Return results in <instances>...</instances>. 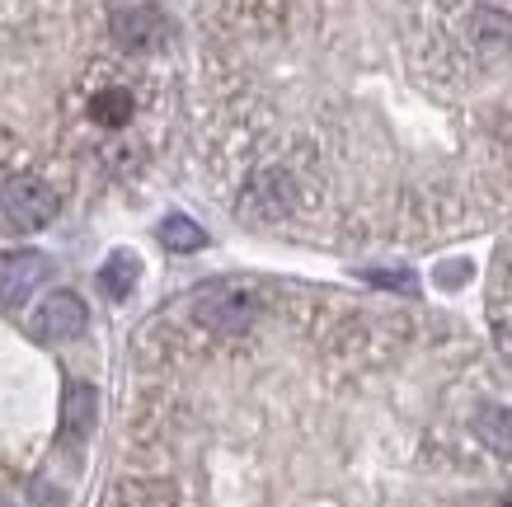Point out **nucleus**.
Here are the masks:
<instances>
[{"label":"nucleus","instance_id":"6e6552de","mask_svg":"<svg viewBox=\"0 0 512 507\" xmlns=\"http://www.w3.org/2000/svg\"><path fill=\"white\" fill-rule=\"evenodd\" d=\"M85 113H90L94 127H104V132H118V127L132 123V113H137V99H132V90H123V85H104V90L90 94Z\"/></svg>","mask_w":512,"mask_h":507},{"label":"nucleus","instance_id":"39448f33","mask_svg":"<svg viewBox=\"0 0 512 507\" xmlns=\"http://www.w3.org/2000/svg\"><path fill=\"white\" fill-rule=\"evenodd\" d=\"M113 43L123 52H160L170 43V24L160 15L156 5H132V10H118L113 15Z\"/></svg>","mask_w":512,"mask_h":507},{"label":"nucleus","instance_id":"f257e3e1","mask_svg":"<svg viewBox=\"0 0 512 507\" xmlns=\"http://www.w3.org/2000/svg\"><path fill=\"white\" fill-rule=\"evenodd\" d=\"M188 315L207 334H245L264 320V296L254 287H235V282H217L188 301Z\"/></svg>","mask_w":512,"mask_h":507},{"label":"nucleus","instance_id":"4468645a","mask_svg":"<svg viewBox=\"0 0 512 507\" xmlns=\"http://www.w3.org/2000/svg\"><path fill=\"white\" fill-rule=\"evenodd\" d=\"M109 507H118V503H109Z\"/></svg>","mask_w":512,"mask_h":507},{"label":"nucleus","instance_id":"7ed1b4c3","mask_svg":"<svg viewBox=\"0 0 512 507\" xmlns=\"http://www.w3.org/2000/svg\"><path fill=\"white\" fill-rule=\"evenodd\" d=\"M296 198H301V188H296L292 174H287L282 165H268L245 184L240 212H245L249 221H259V226H273V221H282V216L296 212Z\"/></svg>","mask_w":512,"mask_h":507},{"label":"nucleus","instance_id":"f03ea898","mask_svg":"<svg viewBox=\"0 0 512 507\" xmlns=\"http://www.w3.org/2000/svg\"><path fill=\"white\" fill-rule=\"evenodd\" d=\"M0 212L19 231H43L62 212V193L47 184L43 174H10L0 184Z\"/></svg>","mask_w":512,"mask_h":507},{"label":"nucleus","instance_id":"20e7f679","mask_svg":"<svg viewBox=\"0 0 512 507\" xmlns=\"http://www.w3.org/2000/svg\"><path fill=\"white\" fill-rule=\"evenodd\" d=\"M90 324V310L76 292H52L43 296V306L33 310V334L43 343H66V338H80Z\"/></svg>","mask_w":512,"mask_h":507},{"label":"nucleus","instance_id":"f8f14e48","mask_svg":"<svg viewBox=\"0 0 512 507\" xmlns=\"http://www.w3.org/2000/svg\"><path fill=\"white\" fill-rule=\"evenodd\" d=\"M362 282H376V287H395V292H414V273L409 268H367Z\"/></svg>","mask_w":512,"mask_h":507},{"label":"nucleus","instance_id":"9b49d317","mask_svg":"<svg viewBox=\"0 0 512 507\" xmlns=\"http://www.w3.org/2000/svg\"><path fill=\"white\" fill-rule=\"evenodd\" d=\"M160 245L174 249V254H198L207 245V231H202L193 216H165L160 221Z\"/></svg>","mask_w":512,"mask_h":507},{"label":"nucleus","instance_id":"0eeeda50","mask_svg":"<svg viewBox=\"0 0 512 507\" xmlns=\"http://www.w3.org/2000/svg\"><path fill=\"white\" fill-rule=\"evenodd\" d=\"M94 418H99V395H94V385H71L62 400V437L66 442H85L94 432Z\"/></svg>","mask_w":512,"mask_h":507},{"label":"nucleus","instance_id":"ddd939ff","mask_svg":"<svg viewBox=\"0 0 512 507\" xmlns=\"http://www.w3.org/2000/svg\"><path fill=\"white\" fill-rule=\"evenodd\" d=\"M0 507H10V503H5V498H0Z\"/></svg>","mask_w":512,"mask_h":507},{"label":"nucleus","instance_id":"9d476101","mask_svg":"<svg viewBox=\"0 0 512 507\" xmlns=\"http://www.w3.org/2000/svg\"><path fill=\"white\" fill-rule=\"evenodd\" d=\"M475 432L484 437V446H489V451L512 456V409H508V404H489V409L475 418Z\"/></svg>","mask_w":512,"mask_h":507},{"label":"nucleus","instance_id":"423d86ee","mask_svg":"<svg viewBox=\"0 0 512 507\" xmlns=\"http://www.w3.org/2000/svg\"><path fill=\"white\" fill-rule=\"evenodd\" d=\"M47 273H52V259L38 254V249H19L0 263V301L5 306H24L33 296V287H43Z\"/></svg>","mask_w":512,"mask_h":507},{"label":"nucleus","instance_id":"1a4fd4ad","mask_svg":"<svg viewBox=\"0 0 512 507\" xmlns=\"http://www.w3.org/2000/svg\"><path fill=\"white\" fill-rule=\"evenodd\" d=\"M137 277H141L137 254H132V249H118V254H109V259H104V268H99V287H104L113 301H123V296H132Z\"/></svg>","mask_w":512,"mask_h":507}]
</instances>
